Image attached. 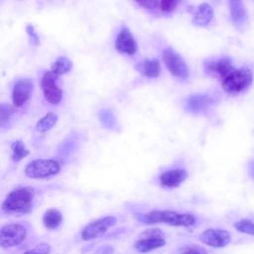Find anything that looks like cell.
<instances>
[{"label":"cell","mask_w":254,"mask_h":254,"mask_svg":"<svg viewBox=\"0 0 254 254\" xmlns=\"http://www.w3.org/2000/svg\"><path fill=\"white\" fill-rule=\"evenodd\" d=\"M213 1H218V0H213Z\"/></svg>","instance_id":"31"},{"label":"cell","mask_w":254,"mask_h":254,"mask_svg":"<svg viewBox=\"0 0 254 254\" xmlns=\"http://www.w3.org/2000/svg\"><path fill=\"white\" fill-rule=\"evenodd\" d=\"M137 4H139L142 8L147 10H154L156 9L160 2L159 0H134Z\"/></svg>","instance_id":"28"},{"label":"cell","mask_w":254,"mask_h":254,"mask_svg":"<svg viewBox=\"0 0 254 254\" xmlns=\"http://www.w3.org/2000/svg\"><path fill=\"white\" fill-rule=\"evenodd\" d=\"M14 110L13 108L6 104V103H2L1 106H0V125H1V128H4L8 125V123L10 122V119L12 117V114H13Z\"/></svg>","instance_id":"25"},{"label":"cell","mask_w":254,"mask_h":254,"mask_svg":"<svg viewBox=\"0 0 254 254\" xmlns=\"http://www.w3.org/2000/svg\"><path fill=\"white\" fill-rule=\"evenodd\" d=\"M50 250H51L50 245L47 244V243L42 242V243L36 245L35 248H33L31 250H28L23 254H49Z\"/></svg>","instance_id":"27"},{"label":"cell","mask_w":254,"mask_h":254,"mask_svg":"<svg viewBox=\"0 0 254 254\" xmlns=\"http://www.w3.org/2000/svg\"><path fill=\"white\" fill-rule=\"evenodd\" d=\"M11 150H12V160L14 162H19L30 154L29 150L26 148L25 144L21 140L14 141L11 144Z\"/></svg>","instance_id":"24"},{"label":"cell","mask_w":254,"mask_h":254,"mask_svg":"<svg viewBox=\"0 0 254 254\" xmlns=\"http://www.w3.org/2000/svg\"><path fill=\"white\" fill-rule=\"evenodd\" d=\"M233 228L239 233L254 236V216L248 215L238 218L233 222Z\"/></svg>","instance_id":"19"},{"label":"cell","mask_w":254,"mask_h":254,"mask_svg":"<svg viewBox=\"0 0 254 254\" xmlns=\"http://www.w3.org/2000/svg\"><path fill=\"white\" fill-rule=\"evenodd\" d=\"M183 254H201L198 250H196V249H193V248H190V249H188V250H186Z\"/></svg>","instance_id":"30"},{"label":"cell","mask_w":254,"mask_h":254,"mask_svg":"<svg viewBox=\"0 0 254 254\" xmlns=\"http://www.w3.org/2000/svg\"><path fill=\"white\" fill-rule=\"evenodd\" d=\"M116 223V217L112 215L104 216L86 224L81 230L83 240H92L101 237L106 231Z\"/></svg>","instance_id":"9"},{"label":"cell","mask_w":254,"mask_h":254,"mask_svg":"<svg viewBox=\"0 0 254 254\" xmlns=\"http://www.w3.org/2000/svg\"><path fill=\"white\" fill-rule=\"evenodd\" d=\"M253 80V73L247 66L235 68L222 81L223 90L229 94L235 95L246 90Z\"/></svg>","instance_id":"3"},{"label":"cell","mask_w":254,"mask_h":254,"mask_svg":"<svg viewBox=\"0 0 254 254\" xmlns=\"http://www.w3.org/2000/svg\"><path fill=\"white\" fill-rule=\"evenodd\" d=\"M188 178V172L184 169H172L160 175V183L165 188H177Z\"/></svg>","instance_id":"15"},{"label":"cell","mask_w":254,"mask_h":254,"mask_svg":"<svg viewBox=\"0 0 254 254\" xmlns=\"http://www.w3.org/2000/svg\"><path fill=\"white\" fill-rule=\"evenodd\" d=\"M203 68L206 74L218 78L221 81L235 69L231 60L228 58H220L217 60L205 62Z\"/></svg>","instance_id":"10"},{"label":"cell","mask_w":254,"mask_h":254,"mask_svg":"<svg viewBox=\"0 0 254 254\" xmlns=\"http://www.w3.org/2000/svg\"><path fill=\"white\" fill-rule=\"evenodd\" d=\"M72 67V63L66 57L58 58L52 64V71L58 75L67 73Z\"/></svg>","instance_id":"23"},{"label":"cell","mask_w":254,"mask_h":254,"mask_svg":"<svg viewBox=\"0 0 254 254\" xmlns=\"http://www.w3.org/2000/svg\"><path fill=\"white\" fill-rule=\"evenodd\" d=\"M34 196L35 192L32 188H17L12 190L4 199L2 203V209L6 212H28L32 207Z\"/></svg>","instance_id":"2"},{"label":"cell","mask_w":254,"mask_h":254,"mask_svg":"<svg viewBox=\"0 0 254 254\" xmlns=\"http://www.w3.org/2000/svg\"><path fill=\"white\" fill-rule=\"evenodd\" d=\"M26 32H27V34L29 35V38L31 39L32 43H33L34 45H36V46L39 45L40 39H39V36H38V34L36 33L34 27L31 26V25H28V26L26 27Z\"/></svg>","instance_id":"29"},{"label":"cell","mask_w":254,"mask_h":254,"mask_svg":"<svg viewBox=\"0 0 254 254\" xmlns=\"http://www.w3.org/2000/svg\"><path fill=\"white\" fill-rule=\"evenodd\" d=\"M203 244L212 248H223L232 241L231 234L228 230L220 227H210L204 229L198 236Z\"/></svg>","instance_id":"6"},{"label":"cell","mask_w":254,"mask_h":254,"mask_svg":"<svg viewBox=\"0 0 254 254\" xmlns=\"http://www.w3.org/2000/svg\"><path fill=\"white\" fill-rule=\"evenodd\" d=\"M230 17L233 24L240 28L246 21V10L242 0H229Z\"/></svg>","instance_id":"17"},{"label":"cell","mask_w":254,"mask_h":254,"mask_svg":"<svg viewBox=\"0 0 254 254\" xmlns=\"http://www.w3.org/2000/svg\"><path fill=\"white\" fill-rule=\"evenodd\" d=\"M166 244L162 233L158 231V229H152L151 235H148L145 238H141L134 244V247L137 251L146 253L149 251H153L155 249L161 248Z\"/></svg>","instance_id":"14"},{"label":"cell","mask_w":254,"mask_h":254,"mask_svg":"<svg viewBox=\"0 0 254 254\" xmlns=\"http://www.w3.org/2000/svg\"><path fill=\"white\" fill-rule=\"evenodd\" d=\"M34 85L30 78L22 77L18 78L12 88V100L13 104L17 107L24 105L30 98Z\"/></svg>","instance_id":"11"},{"label":"cell","mask_w":254,"mask_h":254,"mask_svg":"<svg viewBox=\"0 0 254 254\" xmlns=\"http://www.w3.org/2000/svg\"><path fill=\"white\" fill-rule=\"evenodd\" d=\"M213 18V9L207 3H201L193 13L192 22L199 27L207 26Z\"/></svg>","instance_id":"16"},{"label":"cell","mask_w":254,"mask_h":254,"mask_svg":"<svg viewBox=\"0 0 254 254\" xmlns=\"http://www.w3.org/2000/svg\"><path fill=\"white\" fill-rule=\"evenodd\" d=\"M162 61L173 76L180 80L189 77V68L183 58L173 49L166 48L162 52Z\"/></svg>","instance_id":"5"},{"label":"cell","mask_w":254,"mask_h":254,"mask_svg":"<svg viewBox=\"0 0 254 254\" xmlns=\"http://www.w3.org/2000/svg\"><path fill=\"white\" fill-rule=\"evenodd\" d=\"M115 49L119 53L128 56H133L137 53V43L128 28L123 27L118 33L115 39Z\"/></svg>","instance_id":"12"},{"label":"cell","mask_w":254,"mask_h":254,"mask_svg":"<svg viewBox=\"0 0 254 254\" xmlns=\"http://www.w3.org/2000/svg\"><path fill=\"white\" fill-rule=\"evenodd\" d=\"M63 221V215L60 210L50 208L43 215V223L48 229H56Z\"/></svg>","instance_id":"20"},{"label":"cell","mask_w":254,"mask_h":254,"mask_svg":"<svg viewBox=\"0 0 254 254\" xmlns=\"http://www.w3.org/2000/svg\"><path fill=\"white\" fill-rule=\"evenodd\" d=\"M61 165L52 159H37L30 162L25 168V175L32 179H45L58 175Z\"/></svg>","instance_id":"4"},{"label":"cell","mask_w":254,"mask_h":254,"mask_svg":"<svg viewBox=\"0 0 254 254\" xmlns=\"http://www.w3.org/2000/svg\"><path fill=\"white\" fill-rule=\"evenodd\" d=\"M27 237V229L19 223H10L2 226L0 230V244L3 248L21 244Z\"/></svg>","instance_id":"7"},{"label":"cell","mask_w":254,"mask_h":254,"mask_svg":"<svg viewBox=\"0 0 254 254\" xmlns=\"http://www.w3.org/2000/svg\"><path fill=\"white\" fill-rule=\"evenodd\" d=\"M213 104L212 98L204 93L192 94L185 101V108L191 114H201L206 112Z\"/></svg>","instance_id":"13"},{"label":"cell","mask_w":254,"mask_h":254,"mask_svg":"<svg viewBox=\"0 0 254 254\" xmlns=\"http://www.w3.org/2000/svg\"><path fill=\"white\" fill-rule=\"evenodd\" d=\"M57 122H58V115L54 112H49L37 122L36 129L40 133H45L50 129H52Z\"/></svg>","instance_id":"22"},{"label":"cell","mask_w":254,"mask_h":254,"mask_svg":"<svg viewBox=\"0 0 254 254\" xmlns=\"http://www.w3.org/2000/svg\"><path fill=\"white\" fill-rule=\"evenodd\" d=\"M136 218L146 224L165 223L172 226L184 227L191 226L196 222L193 214L180 213L173 210H152L144 214L136 213Z\"/></svg>","instance_id":"1"},{"label":"cell","mask_w":254,"mask_h":254,"mask_svg":"<svg viewBox=\"0 0 254 254\" xmlns=\"http://www.w3.org/2000/svg\"><path fill=\"white\" fill-rule=\"evenodd\" d=\"M98 119L101 125L109 130H115L118 127L117 118L112 110L108 108L100 109L98 112Z\"/></svg>","instance_id":"21"},{"label":"cell","mask_w":254,"mask_h":254,"mask_svg":"<svg viewBox=\"0 0 254 254\" xmlns=\"http://www.w3.org/2000/svg\"><path fill=\"white\" fill-rule=\"evenodd\" d=\"M58 77V74H56L52 70H49L44 72L41 80V86L45 99L49 103L54 105L59 104L63 98V91L57 83Z\"/></svg>","instance_id":"8"},{"label":"cell","mask_w":254,"mask_h":254,"mask_svg":"<svg viewBox=\"0 0 254 254\" xmlns=\"http://www.w3.org/2000/svg\"><path fill=\"white\" fill-rule=\"evenodd\" d=\"M136 69L141 74L150 78H156L161 74V64L160 62L156 59L144 60L140 62L136 65Z\"/></svg>","instance_id":"18"},{"label":"cell","mask_w":254,"mask_h":254,"mask_svg":"<svg viewBox=\"0 0 254 254\" xmlns=\"http://www.w3.org/2000/svg\"><path fill=\"white\" fill-rule=\"evenodd\" d=\"M180 2L181 0H160L159 6L163 13L170 14L177 9Z\"/></svg>","instance_id":"26"}]
</instances>
